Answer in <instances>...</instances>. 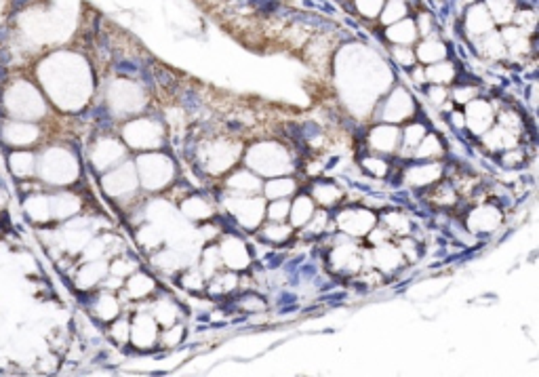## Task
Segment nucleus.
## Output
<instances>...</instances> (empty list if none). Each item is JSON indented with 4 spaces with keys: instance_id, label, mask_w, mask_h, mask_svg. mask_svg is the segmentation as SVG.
<instances>
[{
    "instance_id": "obj_25",
    "label": "nucleus",
    "mask_w": 539,
    "mask_h": 377,
    "mask_svg": "<svg viewBox=\"0 0 539 377\" xmlns=\"http://www.w3.org/2000/svg\"><path fill=\"white\" fill-rule=\"evenodd\" d=\"M289 209H291L289 198H274V200H270V207H268V219L270 222H287Z\"/></svg>"
},
{
    "instance_id": "obj_13",
    "label": "nucleus",
    "mask_w": 539,
    "mask_h": 377,
    "mask_svg": "<svg viewBox=\"0 0 539 377\" xmlns=\"http://www.w3.org/2000/svg\"><path fill=\"white\" fill-rule=\"evenodd\" d=\"M491 19L495 21V25H506V23H512V17H514V11L519 6L517 0H483Z\"/></svg>"
},
{
    "instance_id": "obj_7",
    "label": "nucleus",
    "mask_w": 539,
    "mask_h": 377,
    "mask_svg": "<svg viewBox=\"0 0 539 377\" xmlns=\"http://www.w3.org/2000/svg\"><path fill=\"white\" fill-rule=\"evenodd\" d=\"M420 38L417 25L413 17H403L390 25H386V40L390 44H413Z\"/></svg>"
},
{
    "instance_id": "obj_6",
    "label": "nucleus",
    "mask_w": 539,
    "mask_h": 377,
    "mask_svg": "<svg viewBox=\"0 0 539 377\" xmlns=\"http://www.w3.org/2000/svg\"><path fill=\"white\" fill-rule=\"evenodd\" d=\"M342 215L344 217L339 219V226L344 228L346 234H356V236L367 234L373 228V224H375V215L371 211H367V209H356V211L350 209V211H346Z\"/></svg>"
},
{
    "instance_id": "obj_28",
    "label": "nucleus",
    "mask_w": 539,
    "mask_h": 377,
    "mask_svg": "<svg viewBox=\"0 0 539 377\" xmlns=\"http://www.w3.org/2000/svg\"><path fill=\"white\" fill-rule=\"evenodd\" d=\"M6 205V196H4V192H0V209Z\"/></svg>"
},
{
    "instance_id": "obj_8",
    "label": "nucleus",
    "mask_w": 539,
    "mask_h": 377,
    "mask_svg": "<svg viewBox=\"0 0 539 377\" xmlns=\"http://www.w3.org/2000/svg\"><path fill=\"white\" fill-rule=\"evenodd\" d=\"M447 44L436 36V34H432V36H424L422 38V42L415 46V59L420 61V63H426V65H430V63H436V61H441V59H445L447 57Z\"/></svg>"
},
{
    "instance_id": "obj_12",
    "label": "nucleus",
    "mask_w": 539,
    "mask_h": 377,
    "mask_svg": "<svg viewBox=\"0 0 539 377\" xmlns=\"http://www.w3.org/2000/svg\"><path fill=\"white\" fill-rule=\"evenodd\" d=\"M23 213L34 224H44L51 219V200L44 194H32L23 200Z\"/></svg>"
},
{
    "instance_id": "obj_19",
    "label": "nucleus",
    "mask_w": 539,
    "mask_h": 377,
    "mask_svg": "<svg viewBox=\"0 0 539 377\" xmlns=\"http://www.w3.org/2000/svg\"><path fill=\"white\" fill-rule=\"evenodd\" d=\"M118 300L112 298V295H99L95 300V314L101 319V321H114L118 317Z\"/></svg>"
},
{
    "instance_id": "obj_14",
    "label": "nucleus",
    "mask_w": 539,
    "mask_h": 377,
    "mask_svg": "<svg viewBox=\"0 0 539 377\" xmlns=\"http://www.w3.org/2000/svg\"><path fill=\"white\" fill-rule=\"evenodd\" d=\"M103 276H105V264L93 260V262L84 264V266L78 270L76 283H78L80 289H91V287H95L97 283H101Z\"/></svg>"
},
{
    "instance_id": "obj_23",
    "label": "nucleus",
    "mask_w": 539,
    "mask_h": 377,
    "mask_svg": "<svg viewBox=\"0 0 539 377\" xmlns=\"http://www.w3.org/2000/svg\"><path fill=\"white\" fill-rule=\"evenodd\" d=\"M314 198L323 205H335L339 200V190L331 181H320L314 186Z\"/></svg>"
},
{
    "instance_id": "obj_5",
    "label": "nucleus",
    "mask_w": 539,
    "mask_h": 377,
    "mask_svg": "<svg viewBox=\"0 0 539 377\" xmlns=\"http://www.w3.org/2000/svg\"><path fill=\"white\" fill-rule=\"evenodd\" d=\"M464 27H466V32L472 34V38H481V36L495 30V21L491 19V15H489L483 0L468 6L466 17H464Z\"/></svg>"
},
{
    "instance_id": "obj_24",
    "label": "nucleus",
    "mask_w": 539,
    "mask_h": 377,
    "mask_svg": "<svg viewBox=\"0 0 539 377\" xmlns=\"http://www.w3.org/2000/svg\"><path fill=\"white\" fill-rule=\"evenodd\" d=\"M295 190L293 179H274L266 186V192L270 196V200L274 198H287V194H291Z\"/></svg>"
},
{
    "instance_id": "obj_15",
    "label": "nucleus",
    "mask_w": 539,
    "mask_h": 377,
    "mask_svg": "<svg viewBox=\"0 0 539 377\" xmlns=\"http://www.w3.org/2000/svg\"><path fill=\"white\" fill-rule=\"evenodd\" d=\"M426 78L432 80L434 84H449L457 78V70L451 61H436V63H430L428 70H426Z\"/></svg>"
},
{
    "instance_id": "obj_4",
    "label": "nucleus",
    "mask_w": 539,
    "mask_h": 377,
    "mask_svg": "<svg viewBox=\"0 0 539 377\" xmlns=\"http://www.w3.org/2000/svg\"><path fill=\"white\" fill-rule=\"evenodd\" d=\"M42 131L36 122L32 120H6L0 129V137L8 148H30L38 143Z\"/></svg>"
},
{
    "instance_id": "obj_26",
    "label": "nucleus",
    "mask_w": 539,
    "mask_h": 377,
    "mask_svg": "<svg viewBox=\"0 0 539 377\" xmlns=\"http://www.w3.org/2000/svg\"><path fill=\"white\" fill-rule=\"evenodd\" d=\"M112 338L118 342V344H122V342H126L129 340V331H131V325H129V321H124V319H120V321H114V325H112Z\"/></svg>"
},
{
    "instance_id": "obj_22",
    "label": "nucleus",
    "mask_w": 539,
    "mask_h": 377,
    "mask_svg": "<svg viewBox=\"0 0 539 377\" xmlns=\"http://www.w3.org/2000/svg\"><path fill=\"white\" fill-rule=\"evenodd\" d=\"M390 53H392L394 61L401 63V65H405V68H413V65L417 63V59H415V49H413L411 44H392Z\"/></svg>"
},
{
    "instance_id": "obj_3",
    "label": "nucleus",
    "mask_w": 539,
    "mask_h": 377,
    "mask_svg": "<svg viewBox=\"0 0 539 377\" xmlns=\"http://www.w3.org/2000/svg\"><path fill=\"white\" fill-rule=\"evenodd\" d=\"M36 175L48 186H67L78 177V160L67 148H46L36 156Z\"/></svg>"
},
{
    "instance_id": "obj_9",
    "label": "nucleus",
    "mask_w": 539,
    "mask_h": 377,
    "mask_svg": "<svg viewBox=\"0 0 539 377\" xmlns=\"http://www.w3.org/2000/svg\"><path fill=\"white\" fill-rule=\"evenodd\" d=\"M8 169L15 177L23 179L36 173V152L27 148H13L8 154Z\"/></svg>"
},
{
    "instance_id": "obj_20",
    "label": "nucleus",
    "mask_w": 539,
    "mask_h": 377,
    "mask_svg": "<svg viewBox=\"0 0 539 377\" xmlns=\"http://www.w3.org/2000/svg\"><path fill=\"white\" fill-rule=\"evenodd\" d=\"M424 137H426V127H424L422 122H413V124H409L407 131H403V135H401L403 148L407 146L409 150H415Z\"/></svg>"
},
{
    "instance_id": "obj_17",
    "label": "nucleus",
    "mask_w": 539,
    "mask_h": 377,
    "mask_svg": "<svg viewBox=\"0 0 539 377\" xmlns=\"http://www.w3.org/2000/svg\"><path fill=\"white\" fill-rule=\"evenodd\" d=\"M291 222L295 226H306L310 222V217L314 215V205L308 196H297V200L293 203V209H289Z\"/></svg>"
},
{
    "instance_id": "obj_16",
    "label": "nucleus",
    "mask_w": 539,
    "mask_h": 377,
    "mask_svg": "<svg viewBox=\"0 0 539 377\" xmlns=\"http://www.w3.org/2000/svg\"><path fill=\"white\" fill-rule=\"evenodd\" d=\"M409 11L411 8H409L407 0H386L377 19L382 21V25H390L403 17H409Z\"/></svg>"
},
{
    "instance_id": "obj_10",
    "label": "nucleus",
    "mask_w": 539,
    "mask_h": 377,
    "mask_svg": "<svg viewBox=\"0 0 539 377\" xmlns=\"http://www.w3.org/2000/svg\"><path fill=\"white\" fill-rule=\"evenodd\" d=\"M120 143L114 141V139H99L93 150H91V160L97 169H108V167H114L112 162L116 158H120Z\"/></svg>"
},
{
    "instance_id": "obj_21",
    "label": "nucleus",
    "mask_w": 539,
    "mask_h": 377,
    "mask_svg": "<svg viewBox=\"0 0 539 377\" xmlns=\"http://www.w3.org/2000/svg\"><path fill=\"white\" fill-rule=\"evenodd\" d=\"M386 0H352L354 11L365 19H377Z\"/></svg>"
},
{
    "instance_id": "obj_1",
    "label": "nucleus",
    "mask_w": 539,
    "mask_h": 377,
    "mask_svg": "<svg viewBox=\"0 0 539 377\" xmlns=\"http://www.w3.org/2000/svg\"><path fill=\"white\" fill-rule=\"evenodd\" d=\"M36 78L57 108L74 112L82 108L91 93V68L74 49H57L46 53L36 68Z\"/></svg>"
},
{
    "instance_id": "obj_18",
    "label": "nucleus",
    "mask_w": 539,
    "mask_h": 377,
    "mask_svg": "<svg viewBox=\"0 0 539 377\" xmlns=\"http://www.w3.org/2000/svg\"><path fill=\"white\" fill-rule=\"evenodd\" d=\"M291 226H287L285 222H270V226H266L259 236L268 243H285L291 236Z\"/></svg>"
},
{
    "instance_id": "obj_27",
    "label": "nucleus",
    "mask_w": 539,
    "mask_h": 377,
    "mask_svg": "<svg viewBox=\"0 0 539 377\" xmlns=\"http://www.w3.org/2000/svg\"><path fill=\"white\" fill-rule=\"evenodd\" d=\"M430 99H432V103L441 106V103H443V101L447 99V91H445L443 87L434 84V87H430Z\"/></svg>"
},
{
    "instance_id": "obj_2",
    "label": "nucleus",
    "mask_w": 539,
    "mask_h": 377,
    "mask_svg": "<svg viewBox=\"0 0 539 377\" xmlns=\"http://www.w3.org/2000/svg\"><path fill=\"white\" fill-rule=\"evenodd\" d=\"M4 110L8 118L15 120H40L44 118L46 112V97L42 95V91L30 82V80H13L6 89H4V97H2Z\"/></svg>"
},
{
    "instance_id": "obj_11",
    "label": "nucleus",
    "mask_w": 539,
    "mask_h": 377,
    "mask_svg": "<svg viewBox=\"0 0 539 377\" xmlns=\"http://www.w3.org/2000/svg\"><path fill=\"white\" fill-rule=\"evenodd\" d=\"M48 200H51V217H55V219H70L80 209L78 196L70 194V192L53 194V196H48Z\"/></svg>"
}]
</instances>
